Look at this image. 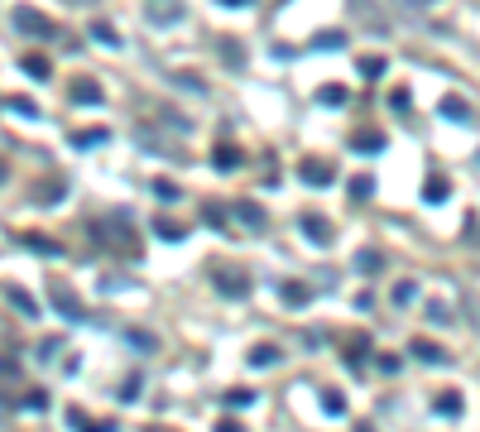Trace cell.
Here are the masks:
<instances>
[{"mask_svg": "<svg viewBox=\"0 0 480 432\" xmlns=\"http://www.w3.org/2000/svg\"><path fill=\"white\" fill-rule=\"evenodd\" d=\"M92 235H96V245H106V250H115L125 259H140V230H135L130 212H120V207L101 212L92 221Z\"/></svg>", "mask_w": 480, "mask_h": 432, "instance_id": "obj_1", "label": "cell"}, {"mask_svg": "<svg viewBox=\"0 0 480 432\" xmlns=\"http://www.w3.org/2000/svg\"><path fill=\"white\" fill-rule=\"evenodd\" d=\"M207 274H211V284H216V293H221V298H245V293H250V274H245L240 264L216 259Z\"/></svg>", "mask_w": 480, "mask_h": 432, "instance_id": "obj_2", "label": "cell"}, {"mask_svg": "<svg viewBox=\"0 0 480 432\" xmlns=\"http://www.w3.org/2000/svg\"><path fill=\"white\" fill-rule=\"evenodd\" d=\"M10 24H15L19 34H29V39H58V24L44 19L34 5H15V10H10Z\"/></svg>", "mask_w": 480, "mask_h": 432, "instance_id": "obj_3", "label": "cell"}, {"mask_svg": "<svg viewBox=\"0 0 480 432\" xmlns=\"http://www.w3.org/2000/svg\"><path fill=\"white\" fill-rule=\"evenodd\" d=\"M48 303L63 322H87V303L73 293V284H48Z\"/></svg>", "mask_w": 480, "mask_h": 432, "instance_id": "obj_4", "label": "cell"}, {"mask_svg": "<svg viewBox=\"0 0 480 432\" xmlns=\"http://www.w3.org/2000/svg\"><path fill=\"white\" fill-rule=\"evenodd\" d=\"M135 144L140 149H149V154H164V159H188V149L183 144H173V139H164V135H154V130H135Z\"/></svg>", "mask_w": 480, "mask_h": 432, "instance_id": "obj_5", "label": "cell"}, {"mask_svg": "<svg viewBox=\"0 0 480 432\" xmlns=\"http://www.w3.org/2000/svg\"><path fill=\"white\" fill-rule=\"evenodd\" d=\"M144 19L159 24V29H169V24L183 19V0H144Z\"/></svg>", "mask_w": 480, "mask_h": 432, "instance_id": "obj_6", "label": "cell"}, {"mask_svg": "<svg viewBox=\"0 0 480 432\" xmlns=\"http://www.w3.org/2000/svg\"><path fill=\"white\" fill-rule=\"evenodd\" d=\"M298 178H303L307 188H332V183H336V168L322 164V159H303V164H298Z\"/></svg>", "mask_w": 480, "mask_h": 432, "instance_id": "obj_7", "label": "cell"}, {"mask_svg": "<svg viewBox=\"0 0 480 432\" xmlns=\"http://www.w3.org/2000/svg\"><path fill=\"white\" fill-rule=\"evenodd\" d=\"M298 226H303V235H307V240H317V245H332V235H336V230H332V221H327V216H317V212H303V216H298Z\"/></svg>", "mask_w": 480, "mask_h": 432, "instance_id": "obj_8", "label": "cell"}, {"mask_svg": "<svg viewBox=\"0 0 480 432\" xmlns=\"http://www.w3.org/2000/svg\"><path fill=\"white\" fill-rule=\"evenodd\" d=\"M432 413H437V418H461V413H466L461 389H442V394H432Z\"/></svg>", "mask_w": 480, "mask_h": 432, "instance_id": "obj_9", "label": "cell"}, {"mask_svg": "<svg viewBox=\"0 0 480 432\" xmlns=\"http://www.w3.org/2000/svg\"><path fill=\"white\" fill-rule=\"evenodd\" d=\"M447 197H452V178H447V173H428V178H423V202L437 207V202H447Z\"/></svg>", "mask_w": 480, "mask_h": 432, "instance_id": "obj_10", "label": "cell"}, {"mask_svg": "<svg viewBox=\"0 0 480 432\" xmlns=\"http://www.w3.org/2000/svg\"><path fill=\"white\" fill-rule=\"evenodd\" d=\"M408 351H413L423 365H447V351H442L437 341H428V336H413V341H408Z\"/></svg>", "mask_w": 480, "mask_h": 432, "instance_id": "obj_11", "label": "cell"}, {"mask_svg": "<svg viewBox=\"0 0 480 432\" xmlns=\"http://www.w3.org/2000/svg\"><path fill=\"white\" fill-rule=\"evenodd\" d=\"M279 303H284V308H307V303H312V288H307L303 279H288L284 288H279Z\"/></svg>", "mask_w": 480, "mask_h": 432, "instance_id": "obj_12", "label": "cell"}, {"mask_svg": "<svg viewBox=\"0 0 480 432\" xmlns=\"http://www.w3.org/2000/svg\"><path fill=\"white\" fill-rule=\"evenodd\" d=\"M351 10H356V14L375 29V34H389V19L380 14V5H375V0H351Z\"/></svg>", "mask_w": 480, "mask_h": 432, "instance_id": "obj_13", "label": "cell"}, {"mask_svg": "<svg viewBox=\"0 0 480 432\" xmlns=\"http://www.w3.org/2000/svg\"><path fill=\"white\" fill-rule=\"evenodd\" d=\"M255 370H269V365H279V346L274 341H260V346H250V355H245Z\"/></svg>", "mask_w": 480, "mask_h": 432, "instance_id": "obj_14", "label": "cell"}, {"mask_svg": "<svg viewBox=\"0 0 480 432\" xmlns=\"http://www.w3.org/2000/svg\"><path fill=\"white\" fill-rule=\"evenodd\" d=\"M101 97H106V92H101L96 82H87V77L73 82V101H77V106H101Z\"/></svg>", "mask_w": 480, "mask_h": 432, "instance_id": "obj_15", "label": "cell"}, {"mask_svg": "<svg viewBox=\"0 0 480 432\" xmlns=\"http://www.w3.org/2000/svg\"><path fill=\"white\" fill-rule=\"evenodd\" d=\"M384 144H389V139H384L380 130H370V135H365V130H361V135H351V149H356V154H380Z\"/></svg>", "mask_w": 480, "mask_h": 432, "instance_id": "obj_16", "label": "cell"}, {"mask_svg": "<svg viewBox=\"0 0 480 432\" xmlns=\"http://www.w3.org/2000/svg\"><path fill=\"white\" fill-rule=\"evenodd\" d=\"M19 68H24V72H29L34 82H48V77H53L48 58H39V53H24V58H19Z\"/></svg>", "mask_w": 480, "mask_h": 432, "instance_id": "obj_17", "label": "cell"}, {"mask_svg": "<svg viewBox=\"0 0 480 432\" xmlns=\"http://www.w3.org/2000/svg\"><path fill=\"white\" fill-rule=\"evenodd\" d=\"M154 230H159L164 240H188V226L173 221V216H154Z\"/></svg>", "mask_w": 480, "mask_h": 432, "instance_id": "obj_18", "label": "cell"}, {"mask_svg": "<svg viewBox=\"0 0 480 432\" xmlns=\"http://www.w3.org/2000/svg\"><path fill=\"white\" fill-rule=\"evenodd\" d=\"M322 413L327 418H346V394L341 389H322Z\"/></svg>", "mask_w": 480, "mask_h": 432, "instance_id": "obj_19", "label": "cell"}, {"mask_svg": "<svg viewBox=\"0 0 480 432\" xmlns=\"http://www.w3.org/2000/svg\"><path fill=\"white\" fill-rule=\"evenodd\" d=\"M236 216H240V221H245V226H250V230H265V221H269V216L260 212V207H255V202H236Z\"/></svg>", "mask_w": 480, "mask_h": 432, "instance_id": "obj_20", "label": "cell"}, {"mask_svg": "<svg viewBox=\"0 0 480 432\" xmlns=\"http://www.w3.org/2000/svg\"><path fill=\"white\" fill-rule=\"evenodd\" d=\"M5 298H10V308H19V313H24V317H34V313H39V303H34V298H29V293H24V288H15V284H10V288H5Z\"/></svg>", "mask_w": 480, "mask_h": 432, "instance_id": "obj_21", "label": "cell"}, {"mask_svg": "<svg viewBox=\"0 0 480 432\" xmlns=\"http://www.w3.org/2000/svg\"><path fill=\"white\" fill-rule=\"evenodd\" d=\"M437 110H442L447 120H471V106H466L461 97H442V101H437Z\"/></svg>", "mask_w": 480, "mask_h": 432, "instance_id": "obj_22", "label": "cell"}, {"mask_svg": "<svg viewBox=\"0 0 480 432\" xmlns=\"http://www.w3.org/2000/svg\"><path fill=\"white\" fill-rule=\"evenodd\" d=\"M169 82H173V87H183V92H192V97H202V92H207V82H202L197 72H169Z\"/></svg>", "mask_w": 480, "mask_h": 432, "instance_id": "obj_23", "label": "cell"}, {"mask_svg": "<svg viewBox=\"0 0 480 432\" xmlns=\"http://www.w3.org/2000/svg\"><path fill=\"white\" fill-rule=\"evenodd\" d=\"M92 144H106V130L92 125V130H73V149H92Z\"/></svg>", "mask_w": 480, "mask_h": 432, "instance_id": "obj_24", "label": "cell"}, {"mask_svg": "<svg viewBox=\"0 0 480 432\" xmlns=\"http://www.w3.org/2000/svg\"><path fill=\"white\" fill-rule=\"evenodd\" d=\"M317 101H322V106H346V87H341V82H327V87L317 92Z\"/></svg>", "mask_w": 480, "mask_h": 432, "instance_id": "obj_25", "label": "cell"}, {"mask_svg": "<svg viewBox=\"0 0 480 432\" xmlns=\"http://www.w3.org/2000/svg\"><path fill=\"white\" fill-rule=\"evenodd\" d=\"M24 245H29L34 255H48V259L58 255V259H63V245H53V240H44V235H24Z\"/></svg>", "mask_w": 480, "mask_h": 432, "instance_id": "obj_26", "label": "cell"}, {"mask_svg": "<svg viewBox=\"0 0 480 432\" xmlns=\"http://www.w3.org/2000/svg\"><path fill=\"white\" fill-rule=\"evenodd\" d=\"M389 298H394V308H408V303L418 298V284H413V279H403V284H394V293H389Z\"/></svg>", "mask_w": 480, "mask_h": 432, "instance_id": "obj_27", "label": "cell"}, {"mask_svg": "<svg viewBox=\"0 0 480 432\" xmlns=\"http://www.w3.org/2000/svg\"><path fill=\"white\" fill-rule=\"evenodd\" d=\"M255 399H260V394H255V389H231V394H226V399H221V404H226V409H236V413H240V409H250V404H255Z\"/></svg>", "mask_w": 480, "mask_h": 432, "instance_id": "obj_28", "label": "cell"}, {"mask_svg": "<svg viewBox=\"0 0 480 432\" xmlns=\"http://www.w3.org/2000/svg\"><path fill=\"white\" fill-rule=\"evenodd\" d=\"M356 269H361V274H375V269H384V255L380 250H361V255H356Z\"/></svg>", "mask_w": 480, "mask_h": 432, "instance_id": "obj_29", "label": "cell"}, {"mask_svg": "<svg viewBox=\"0 0 480 432\" xmlns=\"http://www.w3.org/2000/svg\"><path fill=\"white\" fill-rule=\"evenodd\" d=\"M341 43H346L341 29H322V34H312V48H341Z\"/></svg>", "mask_w": 480, "mask_h": 432, "instance_id": "obj_30", "label": "cell"}, {"mask_svg": "<svg viewBox=\"0 0 480 432\" xmlns=\"http://www.w3.org/2000/svg\"><path fill=\"white\" fill-rule=\"evenodd\" d=\"M370 193H375V178H370V173H361V178L351 183V197H356V202H365Z\"/></svg>", "mask_w": 480, "mask_h": 432, "instance_id": "obj_31", "label": "cell"}, {"mask_svg": "<svg viewBox=\"0 0 480 432\" xmlns=\"http://www.w3.org/2000/svg\"><path fill=\"white\" fill-rule=\"evenodd\" d=\"M125 341L140 346V351H159V336H149V331H125Z\"/></svg>", "mask_w": 480, "mask_h": 432, "instance_id": "obj_32", "label": "cell"}, {"mask_svg": "<svg viewBox=\"0 0 480 432\" xmlns=\"http://www.w3.org/2000/svg\"><path fill=\"white\" fill-rule=\"evenodd\" d=\"M5 110H15V115H29V120L39 115V106H34V101H24V97H5Z\"/></svg>", "mask_w": 480, "mask_h": 432, "instance_id": "obj_33", "label": "cell"}, {"mask_svg": "<svg viewBox=\"0 0 480 432\" xmlns=\"http://www.w3.org/2000/svg\"><path fill=\"white\" fill-rule=\"evenodd\" d=\"M356 72H361V77H380L384 58H356Z\"/></svg>", "mask_w": 480, "mask_h": 432, "instance_id": "obj_34", "label": "cell"}, {"mask_svg": "<svg viewBox=\"0 0 480 432\" xmlns=\"http://www.w3.org/2000/svg\"><path fill=\"white\" fill-rule=\"evenodd\" d=\"M428 322L447 326V322H452V308H447V303H428Z\"/></svg>", "mask_w": 480, "mask_h": 432, "instance_id": "obj_35", "label": "cell"}, {"mask_svg": "<svg viewBox=\"0 0 480 432\" xmlns=\"http://www.w3.org/2000/svg\"><path fill=\"white\" fill-rule=\"evenodd\" d=\"M216 164H221V168H236V164H240V149H236V144H221V149H216Z\"/></svg>", "mask_w": 480, "mask_h": 432, "instance_id": "obj_36", "label": "cell"}, {"mask_svg": "<svg viewBox=\"0 0 480 432\" xmlns=\"http://www.w3.org/2000/svg\"><path fill=\"white\" fill-rule=\"evenodd\" d=\"M154 193H159L164 202H178V183H173V178H154Z\"/></svg>", "mask_w": 480, "mask_h": 432, "instance_id": "obj_37", "label": "cell"}, {"mask_svg": "<svg viewBox=\"0 0 480 432\" xmlns=\"http://www.w3.org/2000/svg\"><path fill=\"white\" fill-rule=\"evenodd\" d=\"M68 428H73V432H87V428H92V418H87L82 409H68Z\"/></svg>", "mask_w": 480, "mask_h": 432, "instance_id": "obj_38", "label": "cell"}, {"mask_svg": "<svg viewBox=\"0 0 480 432\" xmlns=\"http://www.w3.org/2000/svg\"><path fill=\"white\" fill-rule=\"evenodd\" d=\"M24 409H29V413H44V409H48V394H44V389H34V394L24 399Z\"/></svg>", "mask_w": 480, "mask_h": 432, "instance_id": "obj_39", "label": "cell"}, {"mask_svg": "<svg viewBox=\"0 0 480 432\" xmlns=\"http://www.w3.org/2000/svg\"><path fill=\"white\" fill-rule=\"evenodd\" d=\"M92 39H101V43H120V34H115L111 24H92Z\"/></svg>", "mask_w": 480, "mask_h": 432, "instance_id": "obj_40", "label": "cell"}, {"mask_svg": "<svg viewBox=\"0 0 480 432\" xmlns=\"http://www.w3.org/2000/svg\"><path fill=\"white\" fill-rule=\"evenodd\" d=\"M202 221H207V226H216V230H221V226H226V212H221V207H202Z\"/></svg>", "mask_w": 480, "mask_h": 432, "instance_id": "obj_41", "label": "cell"}, {"mask_svg": "<svg viewBox=\"0 0 480 432\" xmlns=\"http://www.w3.org/2000/svg\"><path fill=\"white\" fill-rule=\"evenodd\" d=\"M135 394H140V375H130V380L120 384V399H125V404H135Z\"/></svg>", "mask_w": 480, "mask_h": 432, "instance_id": "obj_42", "label": "cell"}, {"mask_svg": "<svg viewBox=\"0 0 480 432\" xmlns=\"http://www.w3.org/2000/svg\"><path fill=\"white\" fill-rule=\"evenodd\" d=\"M389 106H394V110H403V115H408V106H413V97H408V92H394V97H389Z\"/></svg>", "mask_w": 480, "mask_h": 432, "instance_id": "obj_43", "label": "cell"}, {"mask_svg": "<svg viewBox=\"0 0 480 432\" xmlns=\"http://www.w3.org/2000/svg\"><path fill=\"white\" fill-rule=\"evenodd\" d=\"M380 370L384 375H399V355H380Z\"/></svg>", "mask_w": 480, "mask_h": 432, "instance_id": "obj_44", "label": "cell"}, {"mask_svg": "<svg viewBox=\"0 0 480 432\" xmlns=\"http://www.w3.org/2000/svg\"><path fill=\"white\" fill-rule=\"evenodd\" d=\"M216 432H245V428H240L236 418H221V423H216Z\"/></svg>", "mask_w": 480, "mask_h": 432, "instance_id": "obj_45", "label": "cell"}, {"mask_svg": "<svg viewBox=\"0 0 480 432\" xmlns=\"http://www.w3.org/2000/svg\"><path fill=\"white\" fill-rule=\"evenodd\" d=\"M87 432H115V423L106 418V423H92V428H87Z\"/></svg>", "mask_w": 480, "mask_h": 432, "instance_id": "obj_46", "label": "cell"}, {"mask_svg": "<svg viewBox=\"0 0 480 432\" xmlns=\"http://www.w3.org/2000/svg\"><path fill=\"white\" fill-rule=\"evenodd\" d=\"M221 5H255V0H221Z\"/></svg>", "mask_w": 480, "mask_h": 432, "instance_id": "obj_47", "label": "cell"}, {"mask_svg": "<svg viewBox=\"0 0 480 432\" xmlns=\"http://www.w3.org/2000/svg\"><path fill=\"white\" fill-rule=\"evenodd\" d=\"M73 5H87V0H73Z\"/></svg>", "mask_w": 480, "mask_h": 432, "instance_id": "obj_48", "label": "cell"}, {"mask_svg": "<svg viewBox=\"0 0 480 432\" xmlns=\"http://www.w3.org/2000/svg\"><path fill=\"white\" fill-rule=\"evenodd\" d=\"M149 432H164V428H149Z\"/></svg>", "mask_w": 480, "mask_h": 432, "instance_id": "obj_49", "label": "cell"}]
</instances>
